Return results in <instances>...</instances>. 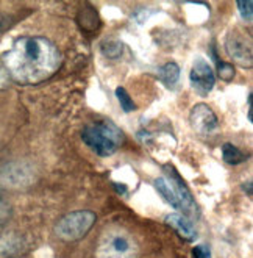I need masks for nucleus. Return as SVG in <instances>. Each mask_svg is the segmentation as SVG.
Segmentation results:
<instances>
[{
  "label": "nucleus",
  "instance_id": "obj_12",
  "mask_svg": "<svg viewBox=\"0 0 253 258\" xmlns=\"http://www.w3.org/2000/svg\"><path fill=\"white\" fill-rule=\"evenodd\" d=\"M222 157H224V161L228 164H241L248 158L247 154H244L239 147L233 146L231 143H225L222 146Z\"/></svg>",
  "mask_w": 253,
  "mask_h": 258
},
{
  "label": "nucleus",
  "instance_id": "obj_16",
  "mask_svg": "<svg viewBox=\"0 0 253 258\" xmlns=\"http://www.w3.org/2000/svg\"><path fill=\"white\" fill-rule=\"evenodd\" d=\"M13 215V208L11 204L8 202L7 197L0 192V224H5Z\"/></svg>",
  "mask_w": 253,
  "mask_h": 258
},
{
  "label": "nucleus",
  "instance_id": "obj_19",
  "mask_svg": "<svg viewBox=\"0 0 253 258\" xmlns=\"http://www.w3.org/2000/svg\"><path fill=\"white\" fill-rule=\"evenodd\" d=\"M8 80H10V75L7 69L4 68V64L0 63V88H5L8 85Z\"/></svg>",
  "mask_w": 253,
  "mask_h": 258
},
{
  "label": "nucleus",
  "instance_id": "obj_9",
  "mask_svg": "<svg viewBox=\"0 0 253 258\" xmlns=\"http://www.w3.org/2000/svg\"><path fill=\"white\" fill-rule=\"evenodd\" d=\"M164 221L182 238H185L188 241H194L197 238L196 225L192 224V221L189 218H186L185 215H182V213H171V215L166 216Z\"/></svg>",
  "mask_w": 253,
  "mask_h": 258
},
{
  "label": "nucleus",
  "instance_id": "obj_3",
  "mask_svg": "<svg viewBox=\"0 0 253 258\" xmlns=\"http://www.w3.org/2000/svg\"><path fill=\"white\" fill-rule=\"evenodd\" d=\"M83 143L99 157H111L121 149L124 133L113 122H94L81 130Z\"/></svg>",
  "mask_w": 253,
  "mask_h": 258
},
{
  "label": "nucleus",
  "instance_id": "obj_20",
  "mask_svg": "<svg viewBox=\"0 0 253 258\" xmlns=\"http://www.w3.org/2000/svg\"><path fill=\"white\" fill-rule=\"evenodd\" d=\"M247 102H248V119L251 120V94L248 96V100Z\"/></svg>",
  "mask_w": 253,
  "mask_h": 258
},
{
  "label": "nucleus",
  "instance_id": "obj_6",
  "mask_svg": "<svg viewBox=\"0 0 253 258\" xmlns=\"http://www.w3.org/2000/svg\"><path fill=\"white\" fill-rule=\"evenodd\" d=\"M225 50L228 56L241 68H251L253 64V50L251 39L244 35L241 30H231L225 39Z\"/></svg>",
  "mask_w": 253,
  "mask_h": 258
},
{
  "label": "nucleus",
  "instance_id": "obj_17",
  "mask_svg": "<svg viewBox=\"0 0 253 258\" xmlns=\"http://www.w3.org/2000/svg\"><path fill=\"white\" fill-rule=\"evenodd\" d=\"M237 10H239L241 18L245 22H251V18H253V2L251 0H247V2H237Z\"/></svg>",
  "mask_w": 253,
  "mask_h": 258
},
{
  "label": "nucleus",
  "instance_id": "obj_1",
  "mask_svg": "<svg viewBox=\"0 0 253 258\" xmlns=\"http://www.w3.org/2000/svg\"><path fill=\"white\" fill-rule=\"evenodd\" d=\"M2 64L10 79L30 86L52 79L63 64V55L46 36H21L4 53Z\"/></svg>",
  "mask_w": 253,
  "mask_h": 258
},
{
  "label": "nucleus",
  "instance_id": "obj_14",
  "mask_svg": "<svg viewBox=\"0 0 253 258\" xmlns=\"http://www.w3.org/2000/svg\"><path fill=\"white\" fill-rule=\"evenodd\" d=\"M102 52L105 53V56L116 59L122 55V44L117 41H107L102 44Z\"/></svg>",
  "mask_w": 253,
  "mask_h": 258
},
{
  "label": "nucleus",
  "instance_id": "obj_10",
  "mask_svg": "<svg viewBox=\"0 0 253 258\" xmlns=\"http://www.w3.org/2000/svg\"><path fill=\"white\" fill-rule=\"evenodd\" d=\"M28 175L30 172L24 169L21 164H10L0 171V181L7 185H13V186H21V185L30 183Z\"/></svg>",
  "mask_w": 253,
  "mask_h": 258
},
{
  "label": "nucleus",
  "instance_id": "obj_5",
  "mask_svg": "<svg viewBox=\"0 0 253 258\" xmlns=\"http://www.w3.org/2000/svg\"><path fill=\"white\" fill-rule=\"evenodd\" d=\"M97 216L91 210H75L59 218L55 224V235L64 242H75L93 229Z\"/></svg>",
  "mask_w": 253,
  "mask_h": 258
},
{
  "label": "nucleus",
  "instance_id": "obj_8",
  "mask_svg": "<svg viewBox=\"0 0 253 258\" xmlns=\"http://www.w3.org/2000/svg\"><path fill=\"white\" fill-rule=\"evenodd\" d=\"M189 122H191V127L202 136L211 135L219 127V119L216 113L211 110V107H208L206 103H197L191 108Z\"/></svg>",
  "mask_w": 253,
  "mask_h": 258
},
{
  "label": "nucleus",
  "instance_id": "obj_2",
  "mask_svg": "<svg viewBox=\"0 0 253 258\" xmlns=\"http://www.w3.org/2000/svg\"><path fill=\"white\" fill-rule=\"evenodd\" d=\"M153 186L161 194L162 199L171 204L175 210L182 211V215L189 219L199 218L200 211L194 196L172 166H164V175L155 178Z\"/></svg>",
  "mask_w": 253,
  "mask_h": 258
},
{
  "label": "nucleus",
  "instance_id": "obj_11",
  "mask_svg": "<svg viewBox=\"0 0 253 258\" xmlns=\"http://www.w3.org/2000/svg\"><path fill=\"white\" fill-rule=\"evenodd\" d=\"M158 77L167 88H172L178 82V79H180V66L175 61H167L166 64H162L159 68Z\"/></svg>",
  "mask_w": 253,
  "mask_h": 258
},
{
  "label": "nucleus",
  "instance_id": "obj_7",
  "mask_svg": "<svg viewBox=\"0 0 253 258\" xmlns=\"http://www.w3.org/2000/svg\"><path fill=\"white\" fill-rule=\"evenodd\" d=\"M189 82L192 89L196 91L199 96H208L213 91L216 85V75L210 63L205 58L197 56L192 64L191 74H189Z\"/></svg>",
  "mask_w": 253,
  "mask_h": 258
},
{
  "label": "nucleus",
  "instance_id": "obj_15",
  "mask_svg": "<svg viewBox=\"0 0 253 258\" xmlns=\"http://www.w3.org/2000/svg\"><path fill=\"white\" fill-rule=\"evenodd\" d=\"M217 72H219V77L224 82H230L234 77V68H233L231 63L219 61L217 63Z\"/></svg>",
  "mask_w": 253,
  "mask_h": 258
},
{
  "label": "nucleus",
  "instance_id": "obj_4",
  "mask_svg": "<svg viewBox=\"0 0 253 258\" xmlns=\"http://www.w3.org/2000/svg\"><path fill=\"white\" fill-rule=\"evenodd\" d=\"M141 249L136 239L124 230H110L102 235L94 258H139Z\"/></svg>",
  "mask_w": 253,
  "mask_h": 258
},
{
  "label": "nucleus",
  "instance_id": "obj_18",
  "mask_svg": "<svg viewBox=\"0 0 253 258\" xmlns=\"http://www.w3.org/2000/svg\"><path fill=\"white\" fill-rule=\"evenodd\" d=\"M192 255H194V258H213L210 247H206L203 244H199L192 249Z\"/></svg>",
  "mask_w": 253,
  "mask_h": 258
},
{
  "label": "nucleus",
  "instance_id": "obj_13",
  "mask_svg": "<svg viewBox=\"0 0 253 258\" xmlns=\"http://www.w3.org/2000/svg\"><path fill=\"white\" fill-rule=\"evenodd\" d=\"M116 97H117L119 103H121V107L125 113H131V111L136 110V103L133 102V99L130 97V94L127 93V89L124 86L116 88Z\"/></svg>",
  "mask_w": 253,
  "mask_h": 258
}]
</instances>
